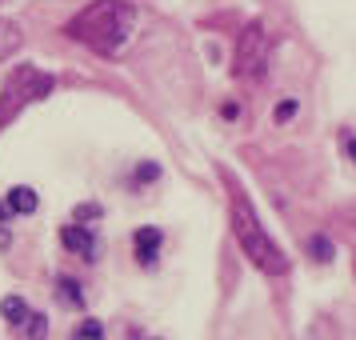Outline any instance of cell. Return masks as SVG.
I'll use <instances>...</instances> for the list:
<instances>
[{
    "mask_svg": "<svg viewBox=\"0 0 356 340\" xmlns=\"http://www.w3.org/2000/svg\"><path fill=\"white\" fill-rule=\"evenodd\" d=\"M228 212H232V236H236V244H241L244 257L252 260L260 273H268V276H284L289 273V257H284L280 244L264 232L257 209L248 204V196H244L236 184H232V196H228Z\"/></svg>",
    "mask_w": 356,
    "mask_h": 340,
    "instance_id": "obj_2",
    "label": "cell"
},
{
    "mask_svg": "<svg viewBox=\"0 0 356 340\" xmlns=\"http://www.w3.org/2000/svg\"><path fill=\"white\" fill-rule=\"evenodd\" d=\"M348 156L356 161V136H348Z\"/></svg>",
    "mask_w": 356,
    "mask_h": 340,
    "instance_id": "obj_17",
    "label": "cell"
},
{
    "mask_svg": "<svg viewBox=\"0 0 356 340\" xmlns=\"http://www.w3.org/2000/svg\"><path fill=\"white\" fill-rule=\"evenodd\" d=\"M292 113H296V100H284V104L276 108V120H289Z\"/></svg>",
    "mask_w": 356,
    "mask_h": 340,
    "instance_id": "obj_15",
    "label": "cell"
},
{
    "mask_svg": "<svg viewBox=\"0 0 356 340\" xmlns=\"http://www.w3.org/2000/svg\"><path fill=\"white\" fill-rule=\"evenodd\" d=\"M0 316L13 324V328H20V324L29 321V305H24L20 296H4V300H0Z\"/></svg>",
    "mask_w": 356,
    "mask_h": 340,
    "instance_id": "obj_9",
    "label": "cell"
},
{
    "mask_svg": "<svg viewBox=\"0 0 356 340\" xmlns=\"http://www.w3.org/2000/svg\"><path fill=\"white\" fill-rule=\"evenodd\" d=\"M132 244H136V260H140V264H152V260L161 257L164 236H161V228H140V232L132 236Z\"/></svg>",
    "mask_w": 356,
    "mask_h": 340,
    "instance_id": "obj_6",
    "label": "cell"
},
{
    "mask_svg": "<svg viewBox=\"0 0 356 340\" xmlns=\"http://www.w3.org/2000/svg\"><path fill=\"white\" fill-rule=\"evenodd\" d=\"M92 216H100V204H81L76 209V220H92Z\"/></svg>",
    "mask_w": 356,
    "mask_h": 340,
    "instance_id": "obj_14",
    "label": "cell"
},
{
    "mask_svg": "<svg viewBox=\"0 0 356 340\" xmlns=\"http://www.w3.org/2000/svg\"><path fill=\"white\" fill-rule=\"evenodd\" d=\"M132 29H136V8L129 0H92L65 24V33L76 44L100 56H116L132 40Z\"/></svg>",
    "mask_w": 356,
    "mask_h": 340,
    "instance_id": "obj_1",
    "label": "cell"
},
{
    "mask_svg": "<svg viewBox=\"0 0 356 340\" xmlns=\"http://www.w3.org/2000/svg\"><path fill=\"white\" fill-rule=\"evenodd\" d=\"M20 44H24L20 24H17V20H4V17H0V65H4L13 52H20Z\"/></svg>",
    "mask_w": 356,
    "mask_h": 340,
    "instance_id": "obj_7",
    "label": "cell"
},
{
    "mask_svg": "<svg viewBox=\"0 0 356 340\" xmlns=\"http://www.w3.org/2000/svg\"><path fill=\"white\" fill-rule=\"evenodd\" d=\"M72 340H104V324L100 321H81V328H76Z\"/></svg>",
    "mask_w": 356,
    "mask_h": 340,
    "instance_id": "obj_12",
    "label": "cell"
},
{
    "mask_svg": "<svg viewBox=\"0 0 356 340\" xmlns=\"http://www.w3.org/2000/svg\"><path fill=\"white\" fill-rule=\"evenodd\" d=\"M36 204H40V196H36L29 184H17V188L8 193V200H4V212H8V216H13V212L24 216V212H36Z\"/></svg>",
    "mask_w": 356,
    "mask_h": 340,
    "instance_id": "obj_8",
    "label": "cell"
},
{
    "mask_svg": "<svg viewBox=\"0 0 356 340\" xmlns=\"http://www.w3.org/2000/svg\"><path fill=\"white\" fill-rule=\"evenodd\" d=\"M56 300H60V305H68V308H84L81 284H76V280H60V284H56Z\"/></svg>",
    "mask_w": 356,
    "mask_h": 340,
    "instance_id": "obj_10",
    "label": "cell"
},
{
    "mask_svg": "<svg viewBox=\"0 0 356 340\" xmlns=\"http://www.w3.org/2000/svg\"><path fill=\"white\" fill-rule=\"evenodd\" d=\"M60 244L68 252H76L81 260H97V241H92V232L84 225H65L60 228Z\"/></svg>",
    "mask_w": 356,
    "mask_h": 340,
    "instance_id": "obj_5",
    "label": "cell"
},
{
    "mask_svg": "<svg viewBox=\"0 0 356 340\" xmlns=\"http://www.w3.org/2000/svg\"><path fill=\"white\" fill-rule=\"evenodd\" d=\"M156 172H161V168H156V164H145V168H140V172H136V180H152V177H156Z\"/></svg>",
    "mask_w": 356,
    "mask_h": 340,
    "instance_id": "obj_16",
    "label": "cell"
},
{
    "mask_svg": "<svg viewBox=\"0 0 356 340\" xmlns=\"http://www.w3.org/2000/svg\"><path fill=\"white\" fill-rule=\"evenodd\" d=\"M24 337L29 340H44L49 337V321H44L40 312H29V321H24Z\"/></svg>",
    "mask_w": 356,
    "mask_h": 340,
    "instance_id": "obj_11",
    "label": "cell"
},
{
    "mask_svg": "<svg viewBox=\"0 0 356 340\" xmlns=\"http://www.w3.org/2000/svg\"><path fill=\"white\" fill-rule=\"evenodd\" d=\"M52 76L44 72V68H33V65H20L8 72V81H4V88H0V129L4 124H13L33 100H44L52 92Z\"/></svg>",
    "mask_w": 356,
    "mask_h": 340,
    "instance_id": "obj_3",
    "label": "cell"
},
{
    "mask_svg": "<svg viewBox=\"0 0 356 340\" xmlns=\"http://www.w3.org/2000/svg\"><path fill=\"white\" fill-rule=\"evenodd\" d=\"M308 252H312V260H332V244H328V236H312L308 241Z\"/></svg>",
    "mask_w": 356,
    "mask_h": 340,
    "instance_id": "obj_13",
    "label": "cell"
},
{
    "mask_svg": "<svg viewBox=\"0 0 356 340\" xmlns=\"http://www.w3.org/2000/svg\"><path fill=\"white\" fill-rule=\"evenodd\" d=\"M268 56H273V40H268V29L252 20L248 29L241 33L236 40V56H232V72L241 76V81H260L264 76V68H268Z\"/></svg>",
    "mask_w": 356,
    "mask_h": 340,
    "instance_id": "obj_4",
    "label": "cell"
}]
</instances>
